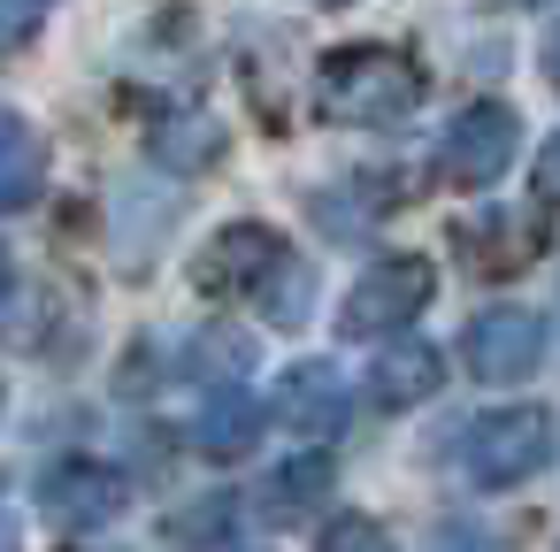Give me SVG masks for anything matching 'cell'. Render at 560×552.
<instances>
[{
	"mask_svg": "<svg viewBox=\"0 0 560 552\" xmlns=\"http://www.w3.org/2000/svg\"><path fill=\"white\" fill-rule=\"evenodd\" d=\"M537 200H545V208L560 200V131H552V139H545V154H537Z\"/></svg>",
	"mask_w": 560,
	"mask_h": 552,
	"instance_id": "cell-16",
	"label": "cell"
},
{
	"mask_svg": "<svg viewBox=\"0 0 560 552\" xmlns=\"http://www.w3.org/2000/svg\"><path fill=\"white\" fill-rule=\"evenodd\" d=\"M315 552H399V544H392V529H384V521L346 514V521H330V529H323V544H315Z\"/></svg>",
	"mask_w": 560,
	"mask_h": 552,
	"instance_id": "cell-14",
	"label": "cell"
},
{
	"mask_svg": "<svg viewBox=\"0 0 560 552\" xmlns=\"http://www.w3.org/2000/svg\"><path fill=\"white\" fill-rule=\"evenodd\" d=\"M55 16V0H0V47H24Z\"/></svg>",
	"mask_w": 560,
	"mask_h": 552,
	"instance_id": "cell-15",
	"label": "cell"
},
{
	"mask_svg": "<svg viewBox=\"0 0 560 552\" xmlns=\"http://www.w3.org/2000/svg\"><path fill=\"white\" fill-rule=\"evenodd\" d=\"M514 139H522L514 108H499V101H468V108L445 124V139H438V169H445L453 185L483 192V185H499V177H506Z\"/></svg>",
	"mask_w": 560,
	"mask_h": 552,
	"instance_id": "cell-5",
	"label": "cell"
},
{
	"mask_svg": "<svg viewBox=\"0 0 560 552\" xmlns=\"http://www.w3.org/2000/svg\"><path fill=\"white\" fill-rule=\"evenodd\" d=\"M552 460V414L545 407H491L460 430V475L476 491H514Z\"/></svg>",
	"mask_w": 560,
	"mask_h": 552,
	"instance_id": "cell-3",
	"label": "cell"
},
{
	"mask_svg": "<svg viewBox=\"0 0 560 552\" xmlns=\"http://www.w3.org/2000/svg\"><path fill=\"white\" fill-rule=\"evenodd\" d=\"M460 353H468V368H476L483 384H522V376L545 361V322L522 315V307H483V315L468 322Z\"/></svg>",
	"mask_w": 560,
	"mask_h": 552,
	"instance_id": "cell-6",
	"label": "cell"
},
{
	"mask_svg": "<svg viewBox=\"0 0 560 552\" xmlns=\"http://www.w3.org/2000/svg\"><path fill=\"white\" fill-rule=\"evenodd\" d=\"M323 9H346V0H323Z\"/></svg>",
	"mask_w": 560,
	"mask_h": 552,
	"instance_id": "cell-20",
	"label": "cell"
},
{
	"mask_svg": "<svg viewBox=\"0 0 560 552\" xmlns=\"http://www.w3.org/2000/svg\"><path fill=\"white\" fill-rule=\"evenodd\" d=\"M39 498H47V521L55 529H108L116 514H124V475L116 468H101V460H62V468H47V483H39Z\"/></svg>",
	"mask_w": 560,
	"mask_h": 552,
	"instance_id": "cell-7",
	"label": "cell"
},
{
	"mask_svg": "<svg viewBox=\"0 0 560 552\" xmlns=\"http://www.w3.org/2000/svg\"><path fill=\"white\" fill-rule=\"evenodd\" d=\"M200 284H208V292H261L269 315L307 307V277L292 269V246H284L269 223H231V231H215L208 254H200Z\"/></svg>",
	"mask_w": 560,
	"mask_h": 552,
	"instance_id": "cell-2",
	"label": "cell"
},
{
	"mask_svg": "<svg viewBox=\"0 0 560 552\" xmlns=\"http://www.w3.org/2000/svg\"><path fill=\"white\" fill-rule=\"evenodd\" d=\"M438 376H445L438 345L399 338V345H384V353H376V368H369V399H376V407H422V399L438 391Z\"/></svg>",
	"mask_w": 560,
	"mask_h": 552,
	"instance_id": "cell-9",
	"label": "cell"
},
{
	"mask_svg": "<svg viewBox=\"0 0 560 552\" xmlns=\"http://www.w3.org/2000/svg\"><path fill=\"white\" fill-rule=\"evenodd\" d=\"M0 552H16V521H9V506H0Z\"/></svg>",
	"mask_w": 560,
	"mask_h": 552,
	"instance_id": "cell-18",
	"label": "cell"
},
{
	"mask_svg": "<svg viewBox=\"0 0 560 552\" xmlns=\"http://www.w3.org/2000/svg\"><path fill=\"white\" fill-rule=\"evenodd\" d=\"M545 70H552V85H560V24H552V47H545Z\"/></svg>",
	"mask_w": 560,
	"mask_h": 552,
	"instance_id": "cell-17",
	"label": "cell"
},
{
	"mask_svg": "<svg viewBox=\"0 0 560 552\" xmlns=\"http://www.w3.org/2000/svg\"><path fill=\"white\" fill-rule=\"evenodd\" d=\"M0 284H9V254H0Z\"/></svg>",
	"mask_w": 560,
	"mask_h": 552,
	"instance_id": "cell-19",
	"label": "cell"
},
{
	"mask_svg": "<svg viewBox=\"0 0 560 552\" xmlns=\"http://www.w3.org/2000/svg\"><path fill=\"white\" fill-rule=\"evenodd\" d=\"M430 292H438V269H430L422 254H384V261H369L361 284L346 292V330H353V338H392V330H407V322L430 307Z\"/></svg>",
	"mask_w": 560,
	"mask_h": 552,
	"instance_id": "cell-4",
	"label": "cell"
},
{
	"mask_svg": "<svg viewBox=\"0 0 560 552\" xmlns=\"http://www.w3.org/2000/svg\"><path fill=\"white\" fill-rule=\"evenodd\" d=\"M422 101V70L399 47H338L315 62V116L346 131H384Z\"/></svg>",
	"mask_w": 560,
	"mask_h": 552,
	"instance_id": "cell-1",
	"label": "cell"
},
{
	"mask_svg": "<svg viewBox=\"0 0 560 552\" xmlns=\"http://www.w3.org/2000/svg\"><path fill=\"white\" fill-rule=\"evenodd\" d=\"M323 491H330V453H292L261 483V521H300L307 506H323Z\"/></svg>",
	"mask_w": 560,
	"mask_h": 552,
	"instance_id": "cell-11",
	"label": "cell"
},
{
	"mask_svg": "<svg viewBox=\"0 0 560 552\" xmlns=\"http://www.w3.org/2000/svg\"><path fill=\"white\" fill-rule=\"evenodd\" d=\"M254 437H261V407H254V391H246V384L215 391L208 414H200V453H208V460H238Z\"/></svg>",
	"mask_w": 560,
	"mask_h": 552,
	"instance_id": "cell-12",
	"label": "cell"
},
{
	"mask_svg": "<svg viewBox=\"0 0 560 552\" xmlns=\"http://www.w3.org/2000/svg\"><path fill=\"white\" fill-rule=\"evenodd\" d=\"M154 162H170V169H215L223 162V124L215 116H170V124H154Z\"/></svg>",
	"mask_w": 560,
	"mask_h": 552,
	"instance_id": "cell-13",
	"label": "cell"
},
{
	"mask_svg": "<svg viewBox=\"0 0 560 552\" xmlns=\"http://www.w3.org/2000/svg\"><path fill=\"white\" fill-rule=\"evenodd\" d=\"M277 414H284L300 437H338L346 414H353V391H346L338 361H300V368L284 376V391H277Z\"/></svg>",
	"mask_w": 560,
	"mask_h": 552,
	"instance_id": "cell-8",
	"label": "cell"
},
{
	"mask_svg": "<svg viewBox=\"0 0 560 552\" xmlns=\"http://www.w3.org/2000/svg\"><path fill=\"white\" fill-rule=\"evenodd\" d=\"M39 185H47V146H39V131H32L24 116H0V215L32 208Z\"/></svg>",
	"mask_w": 560,
	"mask_h": 552,
	"instance_id": "cell-10",
	"label": "cell"
}]
</instances>
